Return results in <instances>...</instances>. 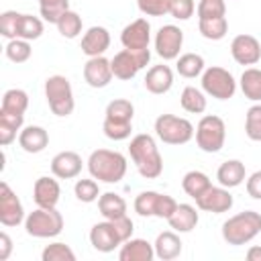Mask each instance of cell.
<instances>
[{
	"instance_id": "1",
	"label": "cell",
	"mask_w": 261,
	"mask_h": 261,
	"mask_svg": "<svg viewBox=\"0 0 261 261\" xmlns=\"http://www.w3.org/2000/svg\"><path fill=\"white\" fill-rule=\"evenodd\" d=\"M128 155L143 177L155 179L163 173V157L151 135H145V133L135 135L128 145Z\"/></svg>"
},
{
	"instance_id": "2",
	"label": "cell",
	"mask_w": 261,
	"mask_h": 261,
	"mask_svg": "<svg viewBox=\"0 0 261 261\" xmlns=\"http://www.w3.org/2000/svg\"><path fill=\"white\" fill-rule=\"evenodd\" d=\"M88 171L98 181L118 184L126 173V157L118 151L96 149L88 157Z\"/></svg>"
},
{
	"instance_id": "3",
	"label": "cell",
	"mask_w": 261,
	"mask_h": 261,
	"mask_svg": "<svg viewBox=\"0 0 261 261\" xmlns=\"http://www.w3.org/2000/svg\"><path fill=\"white\" fill-rule=\"evenodd\" d=\"M133 116H135V106L126 98H116L108 102L106 112H104V122L102 130L110 141H124L133 133Z\"/></svg>"
},
{
	"instance_id": "4",
	"label": "cell",
	"mask_w": 261,
	"mask_h": 261,
	"mask_svg": "<svg viewBox=\"0 0 261 261\" xmlns=\"http://www.w3.org/2000/svg\"><path fill=\"white\" fill-rule=\"evenodd\" d=\"M259 232H261V214L255 210H243L230 216L228 220H224L222 224V239L232 247L251 243Z\"/></svg>"
},
{
	"instance_id": "5",
	"label": "cell",
	"mask_w": 261,
	"mask_h": 261,
	"mask_svg": "<svg viewBox=\"0 0 261 261\" xmlns=\"http://www.w3.org/2000/svg\"><path fill=\"white\" fill-rule=\"evenodd\" d=\"M45 98H47V104L51 108V112L55 116H69L75 108V100H73V90H71V84L65 75H49L45 80Z\"/></svg>"
},
{
	"instance_id": "6",
	"label": "cell",
	"mask_w": 261,
	"mask_h": 261,
	"mask_svg": "<svg viewBox=\"0 0 261 261\" xmlns=\"http://www.w3.org/2000/svg\"><path fill=\"white\" fill-rule=\"evenodd\" d=\"M27 234L35 239H53L63 230V216L57 208H37L24 218Z\"/></svg>"
},
{
	"instance_id": "7",
	"label": "cell",
	"mask_w": 261,
	"mask_h": 261,
	"mask_svg": "<svg viewBox=\"0 0 261 261\" xmlns=\"http://www.w3.org/2000/svg\"><path fill=\"white\" fill-rule=\"evenodd\" d=\"M155 135L167 145H186L194 139L196 128L188 118L175 114H159L155 118Z\"/></svg>"
},
{
	"instance_id": "8",
	"label": "cell",
	"mask_w": 261,
	"mask_h": 261,
	"mask_svg": "<svg viewBox=\"0 0 261 261\" xmlns=\"http://www.w3.org/2000/svg\"><path fill=\"white\" fill-rule=\"evenodd\" d=\"M226 141V126L224 120L216 114H206L200 118L196 126V145L204 153H218Z\"/></svg>"
},
{
	"instance_id": "9",
	"label": "cell",
	"mask_w": 261,
	"mask_h": 261,
	"mask_svg": "<svg viewBox=\"0 0 261 261\" xmlns=\"http://www.w3.org/2000/svg\"><path fill=\"white\" fill-rule=\"evenodd\" d=\"M202 90L216 100H228L237 92V80L228 69L212 65L202 71Z\"/></svg>"
},
{
	"instance_id": "10",
	"label": "cell",
	"mask_w": 261,
	"mask_h": 261,
	"mask_svg": "<svg viewBox=\"0 0 261 261\" xmlns=\"http://www.w3.org/2000/svg\"><path fill=\"white\" fill-rule=\"evenodd\" d=\"M135 212L139 216H157V218H169L173 214V210L177 208V202L167 196V194H159L153 190L141 192L135 198Z\"/></svg>"
},
{
	"instance_id": "11",
	"label": "cell",
	"mask_w": 261,
	"mask_h": 261,
	"mask_svg": "<svg viewBox=\"0 0 261 261\" xmlns=\"http://www.w3.org/2000/svg\"><path fill=\"white\" fill-rule=\"evenodd\" d=\"M151 59L149 49H122L118 51L110 63H112V73L118 80H133Z\"/></svg>"
},
{
	"instance_id": "12",
	"label": "cell",
	"mask_w": 261,
	"mask_h": 261,
	"mask_svg": "<svg viewBox=\"0 0 261 261\" xmlns=\"http://www.w3.org/2000/svg\"><path fill=\"white\" fill-rule=\"evenodd\" d=\"M181 45H184V31L175 24H163L155 35V51L165 61L177 59Z\"/></svg>"
},
{
	"instance_id": "13",
	"label": "cell",
	"mask_w": 261,
	"mask_h": 261,
	"mask_svg": "<svg viewBox=\"0 0 261 261\" xmlns=\"http://www.w3.org/2000/svg\"><path fill=\"white\" fill-rule=\"evenodd\" d=\"M24 208L18 196L10 190L6 181L0 184V222L4 226H18L24 220Z\"/></svg>"
},
{
	"instance_id": "14",
	"label": "cell",
	"mask_w": 261,
	"mask_h": 261,
	"mask_svg": "<svg viewBox=\"0 0 261 261\" xmlns=\"http://www.w3.org/2000/svg\"><path fill=\"white\" fill-rule=\"evenodd\" d=\"M234 200L232 194L228 192V188L224 186H210L202 196L196 198V206L204 212H212V214H222L228 212L232 208Z\"/></svg>"
},
{
	"instance_id": "15",
	"label": "cell",
	"mask_w": 261,
	"mask_h": 261,
	"mask_svg": "<svg viewBox=\"0 0 261 261\" xmlns=\"http://www.w3.org/2000/svg\"><path fill=\"white\" fill-rule=\"evenodd\" d=\"M230 55L239 65H255L261 59V43L253 35H237L230 43Z\"/></svg>"
},
{
	"instance_id": "16",
	"label": "cell",
	"mask_w": 261,
	"mask_h": 261,
	"mask_svg": "<svg viewBox=\"0 0 261 261\" xmlns=\"http://www.w3.org/2000/svg\"><path fill=\"white\" fill-rule=\"evenodd\" d=\"M90 243L100 253H112L118 245H122V239L116 232L114 222L104 218L102 222H96L92 226V230H90Z\"/></svg>"
},
{
	"instance_id": "17",
	"label": "cell",
	"mask_w": 261,
	"mask_h": 261,
	"mask_svg": "<svg viewBox=\"0 0 261 261\" xmlns=\"http://www.w3.org/2000/svg\"><path fill=\"white\" fill-rule=\"evenodd\" d=\"M114 77L112 73V63L104 55L98 57H88L84 65V80L90 88H106L110 80Z\"/></svg>"
},
{
	"instance_id": "18",
	"label": "cell",
	"mask_w": 261,
	"mask_h": 261,
	"mask_svg": "<svg viewBox=\"0 0 261 261\" xmlns=\"http://www.w3.org/2000/svg\"><path fill=\"white\" fill-rule=\"evenodd\" d=\"M151 24L147 18H137L126 24L120 33V43L124 49H149Z\"/></svg>"
},
{
	"instance_id": "19",
	"label": "cell",
	"mask_w": 261,
	"mask_h": 261,
	"mask_svg": "<svg viewBox=\"0 0 261 261\" xmlns=\"http://www.w3.org/2000/svg\"><path fill=\"white\" fill-rule=\"evenodd\" d=\"M110 47V33L106 27H90L82 37V53L88 57L104 55Z\"/></svg>"
},
{
	"instance_id": "20",
	"label": "cell",
	"mask_w": 261,
	"mask_h": 261,
	"mask_svg": "<svg viewBox=\"0 0 261 261\" xmlns=\"http://www.w3.org/2000/svg\"><path fill=\"white\" fill-rule=\"evenodd\" d=\"M82 171V157L75 151H61L51 159V173L59 179H73Z\"/></svg>"
},
{
	"instance_id": "21",
	"label": "cell",
	"mask_w": 261,
	"mask_h": 261,
	"mask_svg": "<svg viewBox=\"0 0 261 261\" xmlns=\"http://www.w3.org/2000/svg\"><path fill=\"white\" fill-rule=\"evenodd\" d=\"M59 196H61V188H59L57 179H53L49 175L39 177L33 186V200L41 208H55L59 202Z\"/></svg>"
},
{
	"instance_id": "22",
	"label": "cell",
	"mask_w": 261,
	"mask_h": 261,
	"mask_svg": "<svg viewBox=\"0 0 261 261\" xmlns=\"http://www.w3.org/2000/svg\"><path fill=\"white\" fill-rule=\"evenodd\" d=\"M155 257V247L145 239H128L120 245L118 259L120 261H151Z\"/></svg>"
},
{
	"instance_id": "23",
	"label": "cell",
	"mask_w": 261,
	"mask_h": 261,
	"mask_svg": "<svg viewBox=\"0 0 261 261\" xmlns=\"http://www.w3.org/2000/svg\"><path fill=\"white\" fill-rule=\"evenodd\" d=\"M173 86V71L169 65H153L145 75V88L151 94H165Z\"/></svg>"
},
{
	"instance_id": "24",
	"label": "cell",
	"mask_w": 261,
	"mask_h": 261,
	"mask_svg": "<svg viewBox=\"0 0 261 261\" xmlns=\"http://www.w3.org/2000/svg\"><path fill=\"white\" fill-rule=\"evenodd\" d=\"M18 145L27 153H41L49 145V133L43 126H37V124L24 126L18 133Z\"/></svg>"
},
{
	"instance_id": "25",
	"label": "cell",
	"mask_w": 261,
	"mask_h": 261,
	"mask_svg": "<svg viewBox=\"0 0 261 261\" xmlns=\"http://www.w3.org/2000/svg\"><path fill=\"white\" fill-rule=\"evenodd\" d=\"M153 247H155V257H159L161 261H171L181 255V239L177 237L175 230L159 232Z\"/></svg>"
},
{
	"instance_id": "26",
	"label": "cell",
	"mask_w": 261,
	"mask_h": 261,
	"mask_svg": "<svg viewBox=\"0 0 261 261\" xmlns=\"http://www.w3.org/2000/svg\"><path fill=\"white\" fill-rule=\"evenodd\" d=\"M216 179L220 186L224 188H237L247 179V171H245V163L239 159H228L224 163H220L218 171H216Z\"/></svg>"
},
{
	"instance_id": "27",
	"label": "cell",
	"mask_w": 261,
	"mask_h": 261,
	"mask_svg": "<svg viewBox=\"0 0 261 261\" xmlns=\"http://www.w3.org/2000/svg\"><path fill=\"white\" fill-rule=\"evenodd\" d=\"M200 216H198V210L196 206L192 204H177V208L173 210V214L167 218L169 226L175 230V232H190L196 228Z\"/></svg>"
},
{
	"instance_id": "28",
	"label": "cell",
	"mask_w": 261,
	"mask_h": 261,
	"mask_svg": "<svg viewBox=\"0 0 261 261\" xmlns=\"http://www.w3.org/2000/svg\"><path fill=\"white\" fill-rule=\"evenodd\" d=\"M98 210L106 220H116L120 216H126V200L120 194L104 192L98 198Z\"/></svg>"
},
{
	"instance_id": "29",
	"label": "cell",
	"mask_w": 261,
	"mask_h": 261,
	"mask_svg": "<svg viewBox=\"0 0 261 261\" xmlns=\"http://www.w3.org/2000/svg\"><path fill=\"white\" fill-rule=\"evenodd\" d=\"M27 108H29V94H27L24 90H20V88H10V90L4 92L0 112L24 116Z\"/></svg>"
},
{
	"instance_id": "30",
	"label": "cell",
	"mask_w": 261,
	"mask_h": 261,
	"mask_svg": "<svg viewBox=\"0 0 261 261\" xmlns=\"http://www.w3.org/2000/svg\"><path fill=\"white\" fill-rule=\"evenodd\" d=\"M241 92L245 94L247 100L251 102H261V69L257 67H247L241 73Z\"/></svg>"
},
{
	"instance_id": "31",
	"label": "cell",
	"mask_w": 261,
	"mask_h": 261,
	"mask_svg": "<svg viewBox=\"0 0 261 261\" xmlns=\"http://www.w3.org/2000/svg\"><path fill=\"white\" fill-rule=\"evenodd\" d=\"M210 186H212L210 177H208L204 171H198V169L188 171V173L184 175V179H181V188H184V192H186L190 198H194V200H196L198 196H202Z\"/></svg>"
},
{
	"instance_id": "32",
	"label": "cell",
	"mask_w": 261,
	"mask_h": 261,
	"mask_svg": "<svg viewBox=\"0 0 261 261\" xmlns=\"http://www.w3.org/2000/svg\"><path fill=\"white\" fill-rule=\"evenodd\" d=\"M175 69H177V73H179L181 77H188V80L198 77V75H202V71L206 69V67H204V57L198 55V53H184V55L177 57Z\"/></svg>"
},
{
	"instance_id": "33",
	"label": "cell",
	"mask_w": 261,
	"mask_h": 261,
	"mask_svg": "<svg viewBox=\"0 0 261 261\" xmlns=\"http://www.w3.org/2000/svg\"><path fill=\"white\" fill-rule=\"evenodd\" d=\"M179 104L186 112L190 114H202L206 110V96L202 90L194 88V86H186L181 90V96H179Z\"/></svg>"
},
{
	"instance_id": "34",
	"label": "cell",
	"mask_w": 261,
	"mask_h": 261,
	"mask_svg": "<svg viewBox=\"0 0 261 261\" xmlns=\"http://www.w3.org/2000/svg\"><path fill=\"white\" fill-rule=\"evenodd\" d=\"M198 29H200V35L204 39H208V41H220L228 33V20H226V16L198 20Z\"/></svg>"
},
{
	"instance_id": "35",
	"label": "cell",
	"mask_w": 261,
	"mask_h": 261,
	"mask_svg": "<svg viewBox=\"0 0 261 261\" xmlns=\"http://www.w3.org/2000/svg\"><path fill=\"white\" fill-rule=\"evenodd\" d=\"M22 122H24V116L0 112V143L4 147L16 139V133L22 128Z\"/></svg>"
},
{
	"instance_id": "36",
	"label": "cell",
	"mask_w": 261,
	"mask_h": 261,
	"mask_svg": "<svg viewBox=\"0 0 261 261\" xmlns=\"http://www.w3.org/2000/svg\"><path fill=\"white\" fill-rule=\"evenodd\" d=\"M69 10V0H39V12L45 22L57 24V20Z\"/></svg>"
},
{
	"instance_id": "37",
	"label": "cell",
	"mask_w": 261,
	"mask_h": 261,
	"mask_svg": "<svg viewBox=\"0 0 261 261\" xmlns=\"http://www.w3.org/2000/svg\"><path fill=\"white\" fill-rule=\"evenodd\" d=\"M43 35V20L33 14H20L18 20V39L35 41Z\"/></svg>"
},
{
	"instance_id": "38",
	"label": "cell",
	"mask_w": 261,
	"mask_h": 261,
	"mask_svg": "<svg viewBox=\"0 0 261 261\" xmlns=\"http://www.w3.org/2000/svg\"><path fill=\"white\" fill-rule=\"evenodd\" d=\"M57 31L61 37L65 39H75L80 33H82V16L73 10H67L59 20H57Z\"/></svg>"
},
{
	"instance_id": "39",
	"label": "cell",
	"mask_w": 261,
	"mask_h": 261,
	"mask_svg": "<svg viewBox=\"0 0 261 261\" xmlns=\"http://www.w3.org/2000/svg\"><path fill=\"white\" fill-rule=\"evenodd\" d=\"M4 53L12 63H24L29 61L33 49H31V43L24 39H10L4 47Z\"/></svg>"
},
{
	"instance_id": "40",
	"label": "cell",
	"mask_w": 261,
	"mask_h": 261,
	"mask_svg": "<svg viewBox=\"0 0 261 261\" xmlns=\"http://www.w3.org/2000/svg\"><path fill=\"white\" fill-rule=\"evenodd\" d=\"M73 194H75V198L80 200V202H84V204H90V202H96L98 198H100V186H98V181L92 177V179H77L75 181V186H73Z\"/></svg>"
},
{
	"instance_id": "41",
	"label": "cell",
	"mask_w": 261,
	"mask_h": 261,
	"mask_svg": "<svg viewBox=\"0 0 261 261\" xmlns=\"http://www.w3.org/2000/svg\"><path fill=\"white\" fill-rule=\"evenodd\" d=\"M245 135L251 141H261V104H253L245 114Z\"/></svg>"
},
{
	"instance_id": "42",
	"label": "cell",
	"mask_w": 261,
	"mask_h": 261,
	"mask_svg": "<svg viewBox=\"0 0 261 261\" xmlns=\"http://www.w3.org/2000/svg\"><path fill=\"white\" fill-rule=\"evenodd\" d=\"M43 261H75V253L65 243H51L41 253Z\"/></svg>"
},
{
	"instance_id": "43",
	"label": "cell",
	"mask_w": 261,
	"mask_h": 261,
	"mask_svg": "<svg viewBox=\"0 0 261 261\" xmlns=\"http://www.w3.org/2000/svg\"><path fill=\"white\" fill-rule=\"evenodd\" d=\"M196 12H198V20L226 16V4L224 0H200L196 6Z\"/></svg>"
},
{
	"instance_id": "44",
	"label": "cell",
	"mask_w": 261,
	"mask_h": 261,
	"mask_svg": "<svg viewBox=\"0 0 261 261\" xmlns=\"http://www.w3.org/2000/svg\"><path fill=\"white\" fill-rule=\"evenodd\" d=\"M18 20H20V12L16 10H6L0 14V35L4 39H18Z\"/></svg>"
},
{
	"instance_id": "45",
	"label": "cell",
	"mask_w": 261,
	"mask_h": 261,
	"mask_svg": "<svg viewBox=\"0 0 261 261\" xmlns=\"http://www.w3.org/2000/svg\"><path fill=\"white\" fill-rule=\"evenodd\" d=\"M171 0H137V6L147 16H165L169 14Z\"/></svg>"
},
{
	"instance_id": "46",
	"label": "cell",
	"mask_w": 261,
	"mask_h": 261,
	"mask_svg": "<svg viewBox=\"0 0 261 261\" xmlns=\"http://www.w3.org/2000/svg\"><path fill=\"white\" fill-rule=\"evenodd\" d=\"M194 10H196L194 0H171L169 2V14L177 20H188L190 16H194Z\"/></svg>"
},
{
	"instance_id": "47",
	"label": "cell",
	"mask_w": 261,
	"mask_h": 261,
	"mask_svg": "<svg viewBox=\"0 0 261 261\" xmlns=\"http://www.w3.org/2000/svg\"><path fill=\"white\" fill-rule=\"evenodd\" d=\"M247 194L253 198V200H261V169L259 171H253L249 177H247Z\"/></svg>"
},
{
	"instance_id": "48",
	"label": "cell",
	"mask_w": 261,
	"mask_h": 261,
	"mask_svg": "<svg viewBox=\"0 0 261 261\" xmlns=\"http://www.w3.org/2000/svg\"><path fill=\"white\" fill-rule=\"evenodd\" d=\"M12 253V239L6 232H0V261H6Z\"/></svg>"
},
{
	"instance_id": "49",
	"label": "cell",
	"mask_w": 261,
	"mask_h": 261,
	"mask_svg": "<svg viewBox=\"0 0 261 261\" xmlns=\"http://www.w3.org/2000/svg\"><path fill=\"white\" fill-rule=\"evenodd\" d=\"M247 259L249 261H261V247H251L247 251Z\"/></svg>"
}]
</instances>
